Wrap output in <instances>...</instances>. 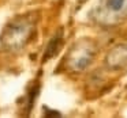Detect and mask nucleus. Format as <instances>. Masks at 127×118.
Segmentation results:
<instances>
[{
  "label": "nucleus",
  "mask_w": 127,
  "mask_h": 118,
  "mask_svg": "<svg viewBox=\"0 0 127 118\" xmlns=\"http://www.w3.org/2000/svg\"><path fill=\"white\" fill-rule=\"evenodd\" d=\"M33 22H30L28 17H18L11 23L6 26L1 34V45L6 49L18 50L28 42L32 31H33Z\"/></svg>",
  "instance_id": "nucleus-1"
},
{
  "label": "nucleus",
  "mask_w": 127,
  "mask_h": 118,
  "mask_svg": "<svg viewBox=\"0 0 127 118\" xmlns=\"http://www.w3.org/2000/svg\"><path fill=\"white\" fill-rule=\"evenodd\" d=\"M62 45H63V37H62V33H60V34H56V35L49 41V44H48V46H47V50H45V53H44V60L42 61L45 63L47 60H51V58L55 57V56L60 52Z\"/></svg>",
  "instance_id": "nucleus-2"
},
{
  "label": "nucleus",
  "mask_w": 127,
  "mask_h": 118,
  "mask_svg": "<svg viewBox=\"0 0 127 118\" xmlns=\"http://www.w3.org/2000/svg\"><path fill=\"white\" fill-rule=\"evenodd\" d=\"M126 0H107V7L111 12H122L126 10Z\"/></svg>",
  "instance_id": "nucleus-3"
},
{
  "label": "nucleus",
  "mask_w": 127,
  "mask_h": 118,
  "mask_svg": "<svg viewBox=\"0 0 127 118\" xmlns=\"http://www.w3.org/2000/svg\"><path fill=\"white\" fill-rule=\"evenodd\" d=\"M45 110V115H52V117H60V113L59 111H55V110H49L47 107H44Z\"/></svg>",
  "instance_id": "nucleus-4"
}]
</instances>
